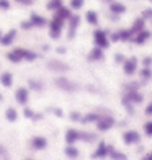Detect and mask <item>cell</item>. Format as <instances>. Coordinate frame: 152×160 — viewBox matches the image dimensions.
Here are the masks:
<instances>
[{
  "instance_id": "1",
  "label": "cell",
  "mask_w": 152,
  "mask_h": 160,
  "mask_svg": "<svg viewBox=\"0 0 152 160\" xmlns=\"http://www.w3.org/2000/svg\"><path fill=\"white\" fill-rule=\"evenodd\" d=\"M116 126V118L111 113H100V119L95 122L98 132H108Z\"/></svg>"
},
{
  "instance_id": "2",
  "label": "cell",
  "mask_w": 152,
  "mask_h": 160,
  "mask_svg": "<svg viewBox=\"0 0 152 160\" xmlns=\"http://www.w3.org/2000/svg\"><path fill=\"white\" fill-rule=\"evenodd\" d=\"M54 85H56L59 90L67 92V93H75V92H79V88H80V87H79V83L72 82L70 78L64 77V75L56 77V78H54Z\"/></svg>"
},
{
  "instance_id": "3",
  "label": "cell",
  "mask_w": 152,
  "mask_h": 160,
  "mask_svg": "<svg viewBox=\"0 0 152 160\" xmlns=\"http://www.w3.org/2000/svg\"><path fill=\"white\" fill-rule=\"evenodd\" d=\"M141 139H142V136H141V132L137 129H126V131H123V134H121V141H123V144L124 145H137L141 142Z\"/></svg>"
},
{
  "instance_id": "4",
  "label": "cell",
  "mask_w": 152,
  "mask_h": 160,
  "mask_svg": "<svg viewBox=\"0 0 152 160\" xmlns=\"http://www.w3.org/2000/svg\"><path fill=\"white\" fill-rule=\"evenodd\" d=\"M93 44H95V48H100L103 51L108 49L110 44H111L108 33L105 30H95V31H93Z\"/></svg>"
},
{
  "instance_id": "5",
  "label": "cell",
  "mask_w": 152,
  "mask_h": 160,
  "mask_svg": "<svg viewBox=\"0 0 152 160\" xmlns=\"http://www.w3.org/2000/svg\"><path fill=\"white\" fill-rule=\"evenodd\" d=\"M123 69V74L126 77H133L137 74V70H139V61H137L136 56H131V57H126V61L123 62L121 65Z\"/></svg>"
},
{
  "instance_id": "6",
  "label": "cell",
  "mask_w": 152,
  "mask_h": 160,
  "mask_svg": "<svg viewBox=\"0 0 152 160\" xmlns=\"http://www.w3.org/2000/svg\"><path fill=\"white\" fill-rule=\"evenodd\" d=\"M123 100L129 101L133 106H137V105H142L144 100H146V97H144V93L141 90H124L121 95Z\"/></svg>"
},
{
  "instance_id": "7",
  "label": "cell",
  "mask_w": 152,
  "mask_h": 160,
  "mask_svg": "<svg viewBox=\"0 0 152 160\" xmlns=\"http://www.w3.org/2000/svg\"><path fill=\"white\" fill-rule=\"evenodd\" d=\"M110 149H111V144H108L105 141L97 142L95 150L92 152V158H95V160H105V158H108V155H110Z\"/></svg>"
},
{
  "instance_id": "8",
  "label": "cell",
  "mask_w": 152,
  "mask_h": 160,
  "mask_svg": "<svg viewBox=\"0 0 152 160\" xmlns=\"http://www.w3.org/2000/svg\"><path fill=\"white\" fill-rule=\"evenodd\" d=\"M46 67H48V70L56 72V74H66V72L70 70L69 64L64 62V61H61V59H51V61H48Z\"/></svg>"
},
{
  "instance_id": "9",
  "label": "cell",
  "mask_w": 152,
  "mask_h": 160,
  "mask_svg": "<svg viewBox=\"0 0 152 160\" xmlns=\"http://www.w3.org/2000/svg\"><path fill=\"white\" fill-rule=\"evenodd\" d=\"M64 23H66V21L59 20L57 17H54L53 20H51V23H49V36H51L53 39H57V38L61 36L62 28H64Z\"/></svg>"
},
{
  "instance_id": "10",
  "label": "cell",
  "mask_w": 152,
  "mask_h": 160,
  "mask_svg": "<svg viewBox=\"0 0 152 160\" xmlns=\"http://www.w3.org/2000/svg\"><path fill=\"white\" fill-rule=\"evenodd\" d=\"M64 141H66V145H75L77 142H80V129L69 128L64 134Z\"/></svg>"
},
{
  "instance_id": "11",
  "label": "cell",
  "mask_w": 152,
  "mask_h": 160,
  "mask_svg": "<svg viewBox=\"0 0 152 160\" xmlns=\"http://www.w3.org/2000/svg\"><path fill=\"white\" fill-rule=\"evenodd\" d=\"M15 101L21 106H26L30 103V90L26 87H20V88L15 90Z\"/></svg>"
},
{
  "instance_id": "12",
  "label": "cell",
  "mask_w": 152,
  "mask_h": 160,
  "mask_svg": "<svg viewBox=\"0 0 152 160\" xmlns=\"http://www.w3.org/2000/svg\"><path fill=\"white\" fill-rule=\"evenodd\" d=\"M48 139L44 136H33L31 139H30V147L33 150H44L48 147Z\"/></svg>"
},
{
  "instance_id": "13",
  "label": "cell",
  "mask_w": 152,
  "mask_h": 160,
  "mask_svg": "<svg viewBox=\"0 0 152 160\" xmlns=\"http://www.w3.org/2000/svg\"><path fill=\"white\" fill-rule=\"evenodd\" d=\"M67 25H69V30H67V38L69 39H74V36L79 30V26H80V17L79 15H72L70 20L67 21Z\"/></svg>"
},
{
  "instance_id": "14",
  "label": "cell",
  "mask_w": 152,
  "mask_h": 160,
  "mask_svg": "<svg viewBox=\"0 0 152 160\" xmlns=\"http://www.w3.org/2000/svg\"><path fill=\"white\" fill-rule=\"evenodd\" d=\"M150 38H152V33L149 30H142L141 33H137V34L133 36V41L131 42H134L136 46H144Z\"/></svg>"
},
{
  "instance_id": "15",
  "label": "cell",
  "mask_w": 152,
  "mask_h": 160,
  "mask_svg": "<svg viewBox=\"0 0 152 160\" xmlns=\"http://www.w3.org/2000/svg\"><path fill=\"white\" fill-rule=\"evenodd\" d=\"M87 59H89L90 62H101L105 59V51L100 49V48H92L89 56H87Z\"/></svg>"
},
{
  "instance_id": "16",
  "label": "cell",
  "mask_w": 152,
  "mask_h": 160,
  "mask_svg": "<svg viewBox=\"0 0 152 160\" xmlns=\"http://www.w3.org/2000/svg\"><path fill=\"white\" fill-rule=\"evenodd\" d=\"M23 49L25 48H15L13 51H10L8 54H7V59H8L12 64H18L23 61Z\"/></svg>"
},
{
  "instance_id": "17",
  "label": "cell",
  "mask_w": 152,
  "mask_h": 160,
  "mask_svg": "<svg viewBox=\"0 0 152 160\" xmlns=\"http://www.w3.org/2000/svg\"><path fill=\"white\" fill-rule=\"evenodd\" d=\"M17 39V30H8L7 33L2 34V38H0V44L2 46H12L13 42Z\"/></svg>"
},
{
  "instance_id": "18",
  "label": "cell",
  "mask_w": 152,
  "mask_h": 160,
  "mask_svg": "<svg viewBox=\"0 0 152 160\" xmlns=\"http://www.w3.org/2000/svg\"><path fill=\"white\" fill-rule=\"evenodd\" d=\"M126 10H128V8H126V5H124V3L116 2V0H111V2H110V12L113 13V15H116V17L124 15Z\"/></svg>"
},
{
  "instance_id": "19",
  "label": "cell",
  "mask_w": 152,
  "mask_h": 160,
  "mask_svg": "<svg viewBox=\"0 0 152 160\" xmlns=\"http://www.w3.org/2000/svg\"><path fill=\"white\" fill-rule=\"evenodd\" d=\"M129 30L133 31V34H137V33H141L142 30H146V20H144L142 17H137L134 21H133V25Z\"/></svg>"
},
{
  "instance_id": "20",
  "label": "cell",
  "mask_w": 152,
  "mask_h": 160,
  "mask_svg": "<svg viewBox=\"0 0 152 160\" xmlns=\"http://www.w3.org/2000/svg\"><path fill=\"white\" fill-rule=\"evenodd\" d=\"M64 155L70 160H77L80 157V150L77 149V145H66L64 147Z\"/></svg>"
},
{
  "instance_id": "21",
  "label": "cell",
  "mask_w": 152,
  "mask_h": 160,
  "mask_svg": "<svg viewBox=\"0 0 152 160\" xmlns=\"http://www.w3.org/2000/svg\"><path fill=\"white\" fill-rule=\"evenodd\" d=\"M18 118H20V113L15 106H8L5 110V119L8 122H15V121H18Z\"/></svg>"
},
{
  "instance_id": "22",
  "label": "cell",
  "mask_w": 152,
  "mask_h": 160,
  "mask_svg": "<svg viewBox=\"0 0 152 160\" xmlns=\"http://www.w3.org/2000/svg\"><path fill=\"white\" fill-rule=\"evenodd\" d=\"M100 119V113L98 111H90L85 113L82 118V124H95V122Z\"/></svg>"
},
{
  "instance_id": "23",
  "label": "cell",
  "mask_w": 152,
  "mask_h": 160,
  "mask_svg": "<svg viewBox=\"0 0 152 160\" xmlns=\"http://www.w3.org/2000/svg\"><path fill=\"white\" fill-rule=\"evenodd\" d=\"M80 142H85V144L97 142V134L92 132V131H82L80 129Z\"/></svg>"
},
{
  "instance_id": "24",
  "label": "cell",
  "mask_w": 152,
  "mask_h": 160,
  "mask_svg": "<svg viewBox=\"0 0 152 160\" xmlns=\"http://www.w3.org/2000/svg\"><path fill=\"white\" fill-rule=\"evenodd\" d=\"M108 158H110V160H128V155H126L123 150H119V149L114 147V145H111Z\"/></svg>"
},
{
  "instance_id": "25",
  "label": "cell",
  "mask_w": 152,
  "mask_h": 160,
  "mask_svg": "<svg viewBox=\"0 0 152 160\" xmlns=\"http://www.w3.org/2000/svg\"><path fill=\"white\" fill-rule=\"evenodd\" d=\"M13 74L12 72H2L0 74V83H2V87H5V88H10V87L13 85Z\"/></svg>"
},
{
  "instance_id": "26",
  "label": "cell",
  "mask_w": 152,
  "mask_h": 160,
  "mask_svg": "<svg viewBox=\"0 0 152 160\" xmlns=\"http://www.w3.org/2000/svg\"><path fill=\"white\" fill-rule=\"evenodd\" d=\"M54 17H57V18L62 20V21H69L70 17H72V10L67 8V7H61L57 12H54Z\"/></svg>"
},
{
  "instance_id": "27",
  "label": "cell",
  "mask_w": 152,
  "mask_h": 160,
  "mask_svg": "<svg viewBox=\"0 0 152 160\" xmlns=\"http://www.w3.org/2000/svg\"><path fill=\"white\" fill-rule=\"evenodd\" d=\"M30 21H31V25H33L34 28H43V26L48 25V20H46L44 17L38 15V13H33V15L30 17Z\"/></svg>"
},
{
  "instance_id": "28",
  "label": "cell",
  "mask_w": 152,
  "mask_h": 160,
  "mask_svg": "<svg viewBox=\"0 0 152 160\" xmlns=\"http://www.w3.org/2000/svg\"><path fill=\"white\" fill-rule=\"evenodd\" d=\"M28 90L30 92H43L44 90V83L36 78H28Z\"/></svg>"
},
{
  "instance_id": "29",
  "label": "cell",
  "mask_w": 152,
  "mask_h": 160,
  "mask_svg": "<svg viewBox=\"0 0 152 160\" xmlns=\"http://www.w3.org/2000/svg\"><path fill=\"white\" fill-rule=\"evenodd\" d=\"M85 20H87V23L92 25V26H97L98 21H100L98 13H97L95 10H89V12H87V13H85Z\"/></svg>"
},
{
  "instance_id": "30",
  "label": "cell",
  "mask_w": 152,
  "mask_h": 160,
  "mask_svg": "<svg viewBox=\"0 0 152 160\" xmlns=\"http://www.w3.org/2000/svg\"><path fill=\"white\" fill-rule=\"evenodd\" d=\"M116 34H118V39L119 41H123V42H129V41H133V31L129 30H119V31H116Z\"/></svg>"
},
{
  "instance_id": "31",
  "label": "cell",
  "mask_w": 152,
  "mask_h": 160,
  "mask_svg": "<svg viewBox=\"0 0 152 160\" xmlns=\"http://www.w3.org/2000/svg\"><path fill=\"white\" fill-rule=\"evenodd\" d=\"M23 114H25V118H26V119H31V121H38V119H41V118H43V114L36 113L34 110H31L30 106H25Z\"/></svg>"
},
{
  "instance_id": "32",
  "label": "cell",
  "mask_w": 152,
  "mask_h": 160,
  "mask_svg": "<svg viewBox=\"0 0 152 160\" xmlns=\"http://www.w3.org/2000/svg\"><path fill=\"white\" fill-rule=\"evenodd\" d=\"M137 72H139V80H141V82H150V80H152V69L141 67Z\"/></svg>"
},
{
  "instance_id": "33",
  "label": "cell",
  "mask_w": 152,
  "mask_h": 160,
  "mask_svg": "<svg viewBox=\"0 0 152 160\" xmlns=\"http://www.w3.org/2000/svg\"><path fill=\"white\" fill-rule=\"evenodd\" d=\"M124 90H141V82H137V80H129L123 85V92Z\"/></svg>"
},
{
  "instance_id": "34",
  "label": "cell",
  "mask_w": 152,
  "mask_h": 160,
  "mask_svg": "<svg viewBox=\"0 0 152 160\" xmlns=\"http://www.w3.org/2000/svg\"><path fill=\"white\" fill-rule=\"evenodd\" d=\"M38 59V54L31 49H23V61H28V62H33Z\"/></svg>"
},
{
  "instance_id": "35",
  "label": "cell",
  "mask_w": 152,
  "mask_h": 160,
  "mask_svg": "<svg viewBox=\"0 0 152 160\" xmlns=\"http://www.w3.org/2000/svg\"><path fill=\"white\" fill-rule=\"evenodd\" d=\"M142 132H144V136H146V137L152 139V118L147 119V121L142 124Z\"/></svg>"
},
{
  "instance_id": "36",
  "label": "cell",
  "mask_w": 152,
  "mask_h": 160,
  "mask_svg": "<svg viewBox=\"0 0 152 160\" xmlns=\"http://www.w3.org/2000/svg\"><path fill=\"white\" fill-rule=\"evenodd\" d=\"M46 7H48V10H51V12H57L61 7H64V3H62V0H49Z\"/></svg>"
},
{
  "instance_id": "37",
  "label": "cell",
  "mask_w": 152,
  "mask_h": 160,
  "mask_svg": "<svg viewBox=\"0 0 152 160\" xmlns=\"http://www.w3.org/2000/svg\"><path fill=\"white\" fill-rule=\"evenodd\" d=\"M121 105H123V108L126 110V113H128L129 116H133V114H134L136 106H133L131 103H129V101H126V100H123V98H121Z\"/></svg>"
},
{
  "instance_id": "38",
  "label": "cell",
  "mask_w": 152,
  "mask_h": 160,
  "mask_svg": "<svg viewBox=\"0 0 152 160\" xmlns=\"http://www.w3.org/2000/svg\"><path fill=\"white\" fill-rule=\"evenodd\" d=\"M82 118H84V114L80 111H70L69 113V119L72 122H82Z\"/></svg>"
},
{
  "instance_id": "39",
  "label": "cell",
  "mask_w": 152,
  "mask_h": 160,
  "mask_svg": "<svg viewBox=\"0 0 152 160\" xmlns=\"http://www.w3.org/2000/svg\"><path fill=\"white\" fill-rule=\"evenodd\" d=\"M0 160H12L10 152H8V149H7L3 144H0Z\"/></svg>"
},
{
  "instance_id": "40",
  "label": "cell",
  "mask_w": 152,
  "mask_h": 160,
  "mask_svg": "<svg viewBox=\"0 0 152 160\" xmlns=\"http://www.w3.org/2000/svg\"><path fill=\"white\" fill-rule=\"evenodd\" d=\"M85 5V0H70V8L72 10H80Z\"/></svg>"
},
{
  "instance_id": "41",
  "label": "cell",
  "mask_w": 152,
  "mask_h": 160,
  "mask_svg": "<svg viewBox=\"0 0 152 160\" xmlns=\"http://www.w3.org/2000/svg\"><path fill=\"white\" fill-rule=\"evenodd\" d=\"M141 67L152 69V56H146V57H142V61H141Z\"/></svg>"
},
{
  "instance_id": "42",
  "label": "cell",
  "mask_w": 152,
  "mask_h": 160,
  "mask_svg": "<svg viewBox=\"0 0 152 160\" xmlns=\"http://www.w3.org/2000/svg\"><path fill=\"white\" fill-rule=\"evenodd\" d=\"M144 114H146L147 118H152V100L144 105Z\"/></svg>"
},
{
  "instance_id": "43",
  "label": "cell",
  "mask_w": 152,
  "mask_h": 160,
  "mask_svg": "<svg viewBox=\"0 0 152 160\" xmlns=\"http://www.w3.org/2000/svg\"><path fill=\"white\" fill-rule=\"evenodd\" d=\"M126 61V56L124 54H121V52H116L114 54V62H116L118 65H123V62Z\"/></svg>"
},
{
  "instance_id": "44",
  "label": "cell",
  "mask_w": 152,
  "mask_h": 160,
  "mask_svg": "<svg viewBox=\"0 0 152 160\" xmlns=\"http://www.w3.org/2000/svg\"><path fill=\"white\" fill-rule=\"evenodd\" d=\"M141 17L146 20V21H147V20H152V8H146V10L142 12V15H141Z\"/></svg>"
},
{
  "instance_id": "45",
  "label": "cell",
  "mask_w": 152,
  "mask_h": 160,
  "mask_svg": "<svg viewBox=\"0 0 152 160\" xmlns=\"http://www.w3.org/2000/svg\"><path fill=\"white\" fill-rule=\"evenodd\" d=\"M51 113L56 114L57 118H62V116H64V111L61 110V108H51Z\"/></svg>"
},
{
  "instance_id": "46",
  "label": "cell",
  "mask_w": 152,
  "mask_h": 160,
  "mask_svg": "<svg viewBox=\"0 0 152 160\" xmlns=\"http://www.w3.org/2000/svg\"><path fill=\"white\" fill-rule=\"evenodd\" d=\"M139 160H152V150H147V152H144V154L141 155Z\"/></svg>"
},
{
  "instance_id": "47",
  "label": "cell",
  "mask_w": 152,
  "mask_h": 160,
  "mask_svg": "<svg viewBox=\"0 0 152 160\" xmlns=\"http://www.w3.org/2000/svg\"><path fill=\"white\" fill-rule=\"evenodd\" d=\"M0 8H2V10H8L10 8V2H8V0H0Z\"/></svg>"
},
{
  "instance_id": "48",
  "label": "cell",
  "mask_w": 152,
  "mask_h": 160,
  "mask_svg": "<svg viewBox=\"0 0 152 160\" xmlns=\"http://www.w3.org/2000/svg\"><path fill=\"white\" fill-rule=\"evenodd\" d=\"M21 28H23V30H31L33 25H31L30 20H28V21H21Z\"/></svg>"
},
{
  "instance_id": "49",
  "label": "cell",
  "mask_w": 152,
  "mask_h": 160,
  "mask_svg": "<svg viewBox=\"0 0 152 160\" xmlns=\"http://www.w3.org/2000/svg\"><path fill=\"white\" fill-rule=\"evenodd\" d=\"M18 3H21V5H31L34 0H17Z\"/></svg>"
},
{
  "instance_id": "50",
  "label": "cell",
  "mask_w": 152,
  "mask_h": 160,
  "mask_svg": "<svg viewBox=\"0 0 152 160\" xmlns=\"http://www.w3.org/2000/svg\"><path fill=\"white\" fill-rule=\"evenodd\" d=\"M0 101H3V95H0Z\"/></svg>"
},
{
  "instance_id": "51",
  "label": "cell",
  "mask_w": 152,
  "mask_h": 160,
  "mask_svg": "<svg viewBox=\"0 0 152 160\" xmlns=\"http://www.w3.org/2000/svg\"><path fill=\"white\" fill-rule=\"evenodd\" d=\"M101 2H111V0H101Z\"/></svg>"
},
{
  "instance_id": "52",
  "label": "cell",
  "mask_w": 152,
  "mask_h": 160,
  "mask_svg": "<svg viewBox=\"0 0 152 160\" xmlns=\"http://www.w3.org/2000/svg\"><path fill=\"white\" fill-rule=\"evenodd\" d=\"M2 34H3V33H2V30H0V38H2Z\"/></svg>"
},
{
  "instance_id": "53",
  "label": "cell",
  "mask_w": 152,
  "mask_h": 160,
  "mask_svg": "<svg viewBox=\"0 0 152 160\" xmlns=\"http://www.w3.org/2000/svg\"><path fill=\"white\" fill-rule=\"evenodd\" d=\"M25 160H34V158H25Z\"/></svg>"
},
{
  "instance_id": "54",
  "label": "cell",
  "mask_w": 152,
  "mask_h": 160,
  "mask_svg": "<svg viewBox=\"0 0 152 160\" xmlns=\"http://www.w3.org/2000/svg\"><path fill=\"white\" fill-rule=\"evenodd\" d=\"M150 3H152V0H150Z\"/></svg>"
}]
</instances>
